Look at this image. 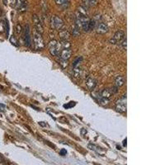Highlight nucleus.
<instances>
[{"label":"nucleus","instance_id":"393cba45","mask_svg":"<svg viewBox=\"0 0 165 165\" xmlns=\"http://www.w3.org/2000/svg\"><path fill=\"white\" fill-rule=\"evenodd\" d=\"M22 31H23V28H22V27L20 26L19 24L17 25V27H16V32H17V34H20Z\"/></svg>","mask_w":165,"mask_h":165},{"label":"nucleus","instance_id":"f03ea898","mask_svg":"<svg viewBox=\"0 0 165 165\" xmlns=\"http://www.w3.org/2000/svg\"><path fill=\"white\" fill-rule=\"evenodd\" d=\"M50 25L51 27L54 28L55 30H61L62 28L65 26V23L64 21L58 16H52L50 18Z\"/></svg>","mask_w":165,"mask_h":165},{"label":"nucleus","instance_id":"ddd939ff","mask_svg":"<svg viewBox=\"0 0 165 165\" xmlns=\"http://www.w3.org/2000/svg\"><path fill=\"white\" fill-rule=\"evenodd\" d=\"M112 95H113V93L110 88H104L101 92V97H104V98H107V99H110Z\"/></svg>","mask_w":165,"mask_h":165},{"label":"nucleus","instance_id":"0eeeda50","mask_svg":"<svg viewBox=\"0 0 165 165\" xmlns=\"http://www.w3.org/2000/svg\"><path fill=\"white\" fill-rule=\"evenodd\" d=\"M124 37H125V32L121 30H119L116 32L114 36L110 41V42L111 44H117V43L121 42L122 40H124Z\"/></svg>","mask_w":165,"mask_h":165},{"label":"nucleus","instance_id":"f257e3e1","mask_svg":"<svg viewBox=\"0 0 165 165\" xmlns=\"http://www.w3.org/2000/svg\"><path fill=\"white\" fill-rule=\"evenodd\" d=\"M33 42H34V48L35 50H42L45 47V41L42 37V34L39 33L38 31H35L33 35Z\"/></svg>","mask_w":165,"mask_h":165},{"label":"nucleus","instance_id":"412c9836","mask_svg":"<svg viewBox=\"0 0 165 165\" xmlns=\"http://www.w3.org/2000/svg\"><path fill=\"white\" fill-rule=\"evenodd\" d=\"M98 100H99L100 104H102V105H103V106L108 105V104L109 103V100L107 99V98H104V97H100L99 98H98Z\"/></svg>","mask_w":165,"mask_h":165},{"label":"nucleus","instance_id":"aec40b11","mask_svg":"<svg viewBox=\"0 0 165 165\" xmlns=\"http://www.w3.org/2000/svg\"><path fill=\"white\" fill-rule=\"evenodd\" d=\"M79 28L74 24V26H73V36H78L80 34V31H79Z\"/></svg>","mask_w":165,"mask_h":165},{"label":"nucleus","instance_id":"9b49d317","mask_svg":"<svg viewBox=\"0 0 165 165\" xmlns=\"http://www.w3.org/2000/svg\"><path fill=\"white\" fill-rule=\"evenodd\" d=\"M97 32L99 34H105L108 31V26L104 23H100L97 26Z\"/></svg>","mask_w":165,"mask_h":165},{"label":"nucleus","instance_id":"20e7f679","mask_svg":"<svg viewBox=\"0 0 165 165\" xmlns=\"http://www.w3.org/2000/svg\"><path fill=\"white\" fill-rule=\"evenodd\" d=\"M116 110L119 112H121V113L126 111V94L123 95L122 97L116 102Z\"/></svg>","mask_w":165,"mask_h":165},{"label":"nucleus","instance_id":"9d476101","mask_svg":"<svg viewBox=\"0 0 165 165\" xmlns=\"http://www.w3.org/2000/svg\"><path fill=\"white\" fill-rule=\"evenodd\" d=\"M97 83V81L91 76H88L87 79H86V85H87V87L89 90H93L96 87Z\"/></svg>","mask_w":165,"mask_h":165},{"label":"nucleus","instance_id":"2eb2a0df","mask_svg":"<svg viewBox=\"0 0 165 165\" xmlns=\"http://www.w3.org/2000/svg\"><path fill=\"white\" fill-rule=\"evenodd\" d=\"M55 3L59 6H61V7H68L70 4V0H55Z\"/></svg>","mask_w":165,"mask_h":165},{"label":"nucleus","instance_id":"dca6fc26","mask_svg":"<svg viewBox=\"0 0 165 165\" xmlns=\"http://www.w3.org/2000/svg\"><path fill=\"white\" fill-rule=\"evenodd\" d=\"M83 3L86 5V7H93L97 4V0H83Z\"/></svg>","mask_w":165,"mask_h":165},{"label":"nucleus","instance_id":"b1692460","mask_svg":"<svg viewBox=\"0 0 165 165\" xmlns=\"http://www.w3.org/2000/svg\"><path fill=\"white\" fill-rule=\"evenodd\" d=\"M59 64H60V65H61L63 68H65V67H67V65H68L67 60H62V59H60V60H59Z\"/></svg>","mask_w":165,"mask_h":165},{"label":"nucleus","instance_id":"72a5a7b5","mask_svg":"<svg viewBox=\"0 0 165 165\" xmlns=\"http://www.w3.org/2000/svg\"><path fill=\"white\" fill-rule=\"evenodd\" d=\"M0 165H7L4 162H0Z\"/></svg>","mask_w":165,"mask_h":165},{"label":"nucleus","instance_id":"2f4dec72","mask_svg":"<svg viewBox=\"0 0 165 165\" xmlns=\"http://www.w3.org/2000/svg\"><path fill=\"white\" fill-rule=\"evenodd\" d=\"M123 145H124L125 146L126 145V140H125L123 141Z\"/></svg>","mask_w":165,"mask_h":165},{"label":"nucleus","instance_id":"c756f323","mask_svg":"<svg viewBox=\"0 0 165 165\" xmlns=\"http://www.w3.org/2000/svg\"><path fill=\"white\" fill-rule=\"evenodd\" d=\"M60 154H61V155H63V156H64V155H66V153H67V152H66L65 150H62L60 152Z\"/></svg>","mask_w":165,"mask_h":165},{"label":"nucleus","instance_id":"f704fd0d","mask_svg":"<svg viewBox=\"0 0 165 165\" xmlns=\"http://www.w3.org/2000/svg\"><path fill=\"white\" fill-rule=\"evenodd\" d=\"M1 13H2V11H1V8H0V15H1Z\"/></svg>","mask_w":165,"mask_h":165},{"label":"nucleus","instance_id":"f8f14e48","mask_svg":"<svg viewBox=\"0 0 165 165\" xmlns=\"http://www.w3.org/2000/svg\"><path fill=\"white\" fill-rule=\"evenodd\" d=\"M59 36L62 41H69L70 38V33L67 30H60L59 33Z\"/></svg>","mask_w":165,"mask_h":165},{"label":"nucleus","instance_id":"4468645a","mask_svg":"<svg viewBox=\"0 0 165 165\" xmlns=\"http://www.w3.org/2000/svg\"><path fill=\"white\" fill-rule=\"evenodd\" d=\"M125 83H126V79H125V78L123 77V76H117V77L116 78L115 84L117 88L123 86V85L125 84Z\"/></svg>","mask_w":165,"mask_h":165},{"label":"nucleus","instance_id":"423d86ee","mask_svg":"<svg viewBox=\"0 0 165 165\" xmlns=\"http://www.w3.org/2000/svg\"><path fill=\"white\" fill-rule=\"evenodd\" d=\"M14 8L20 13L25 12L27 10V2L26 0H17Z\"/></svg>","mask_w":165,"mask_h":165},{"label":"nucleus","instance_id":"39448f33","mask_svg":"<svg viewBox=\"0 0 165 165\" xmlns=\"http://www.w3.org/2000/svg\"><path fill=\"white\" fill-rule=\"evenodd\" d=\"M32 21H33V25L36 28V31H38L39 33H41V34H42L43 31H44V27H43L42 23L40 19V17L36 14H33L32 15Z\"/></svg>","mask_w":165,"mask_h":165},{"label":"nucleus","instance_id":"5701e85b","mask_svg":"<svg viewBox=\"0 0 165 165\" xmlns=\"http://www.w3.org/2000/svg\"><path fill=\"white\" fill-rule=\"evenodd\" d=\"M73 74H74V76L75 77H80L81 75V70L80 69H79L78 68H74V69H73Z\"/></svg>","mask_w":165,"mask_h":165},{"label":"nucleus","instance_id":"7c9ffc66","mask_svg":"<svg viewBox=\"0 0 165 165\" xmlns=\"http://www.w3.org/2000/svg\"><path fill=\"white\" fill-rule=\"evenodd\" d=\"M17 0H11L12 6H13V7H15L16 3H17Z\"/></svg>","mask_w":165,"mask_h":165},{"label":"nucleus","instance_id":"1a4fd4ad","mask_svg":"<svg viewBox=\"0 0 165 165\" xmlns=\"http://www.w3.org/2000/svg\"><path fill=\"white\" fill-rule=\"evenodd\" d=\"M72 55V50H70V48L68 49H63L60 50V58L65 60H68L70 59Z\"/></svg>","mask_w":165,"mask_h":165},{"label":"nucleus","instance_id":"cd10ccee","mask_svg":"<svg viewBox=\"0 0 165 165\" xmlns=\"http://www.w3.org/2000/svg\"><path fill=\"white\" fill-rule=\"evenodd\" d=\"M71 103H69V105H65V108H71V107H73V106H74L75 105V103H73V102H70Z\"/></svg>","mask_w":165,"mask_h":165},{"label":"nucleus","instance_id":"6e6552de","mask_svg":"<svg viewBox=\"0 0 165 165\" xmlns=\"http://www.w3.org/2000/svg\"><path fill=\"white\" fill-rule=\"evenodd\" d=\"M24 39H25V43L27 46H31V30H30V27L27 24L25 27L24 29Z\"/></svg>","mask_w":165,"mask_h":165},{"label":"nucleus","instance_id":"a878e982","mask_svg":"<svg viewBox=\"0 0 165 165\" xmlns=\"http://www.w3.org/2000/svg\"><path fill=\"white\" fill-rule=\"evenodd\" d=\"M126 38L124 39L123 40V41L121 42V46H122L123 49H125V50H126Z\"/></svg>","mask_w":165,"mask_h":165},{"label":"nucleus","instance_id":"a211bd4d","mask_svg":"<svg viewBox=\"0 0 165 165\" xmlns=\"http://www.w3.org/2000/svg\"><path fill=\"white\" fill-rule=\"evenodd\" d=\"M82 60H83V58L81 57V56H79V57L76 58L73 63V67H74V68H77L78 66L79 65V64H80Z\"/></svg>","mask_w":165,"mask_h":165},{"label":"nucleus","instance_id":"c85d7f7f","mask_svg":"<svg viewBox=\"0 0 165 165\" xmlns=\"http://www.w3.org/2000/svg\"><path fill=\"white\" fill-rule=\"evenodd\" d=\"M5 108H6V107H5V105H4V104L0 103V111H3L5 110Z\"/></svg>","mask_w":165,"mask_h":165},{"label":"nucleus","instance_id":"7ed1b4c3","mask_svg":"<svg viewBox=\"0 0 165 165\" xmlns=\"http://www.w3.org/2000/svg\"><path fill=\"white\" fill-rule=\"evenodd\" d=\"M49 51L51 55L53 56H56L60 54V44L58 42L55 40H52L49 42Z\"/></svg>","mask_w":165,"mask_h":165},{"label":"nucleus","instance_id":"f3484780","mask_svg":"<svg viewBox=\"0 0 165 165\" xmlns=\"http://www.w3.org/2000/svg\"><path fill=\"white\" fill-rule=\"evenodd\" d=\"M8 23L4 22V21H0V33H3L6 30V27H8Z\"/></svg>","mask_w":165,"mask_h":165},{"label":"nucleus","instance_id":"bb28decb","mask_svg":"<svg viewBox=\"0 0 165 165\" xmlns=\"http://www.w3.org/2000/svg\"><path fill=\"white\" fill-rule=\"evenodd\" d=\"M117 87L116 86H115V87H113L112 88H111V92H112V93L114 94V93H116V92H118V89H117Z\"/></svg>","mask_w":165,"mask_h":165},{"label":"nucleus","instance_id":"4be33fe9","mask_svg":"<svg viewBox=\"0 0 165 165\" xmlns=\"http://www.w3.org/2000/svg\"><path fill=\"white\" fill-rule=\"evenodd\" d=\"M10 42H11L12 45H14V46H19L18 41H17V40L16 39V37L14 36H12L11 37H10Z\"/></svg>","mask_w":165,"mask_h":165},{"label":"nucleus","instance_id":"473e14b6","mask_svg":"<svg viewBox=\"0 0 165 165\" xmlns=\"http://www.w3.org/2000/svg\"><path fill=\"white\" fill-rule=\"evenodd\" d=\"M4 1V4H5V5H7V4H8V0H3Z\"/></svg>","mask_w":165,"mask_h":165},{"label":"nucleus","instance_id":"6ab92c4d","mask_svg":"<svg viewBox=\"0 0 165 165\" xmlns=\"http://www.w3.org/2000/svg\"><path fill=\"white\" fill-rule=\"evenodd\" d=\"M70 46H71V44L68 41H63L62 43H60V47H62L63 49H68V48H70Z\"/></svg>","mask_w":165,"mask_h":165}]
</instances>
